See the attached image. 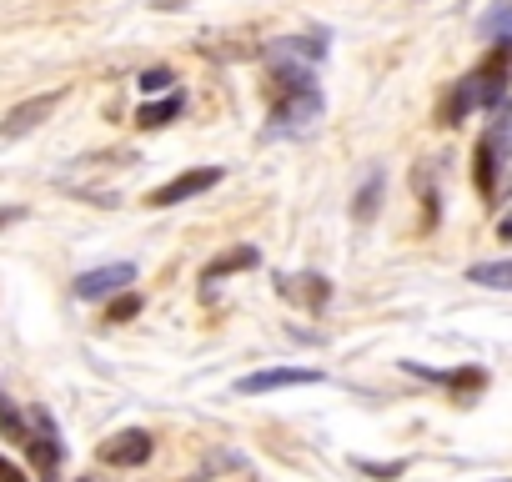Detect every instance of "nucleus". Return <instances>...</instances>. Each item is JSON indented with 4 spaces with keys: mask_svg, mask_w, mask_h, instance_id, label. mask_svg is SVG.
Masks as SVG:
<instances>
[{
    "mask_svg": "<svg viewBox=\"0 0 512 482\" xmlns=\"http://www.w3.org/2000/svg\"><path fill=\"white\" fill-rule=\"evenodd\" d=\"M472 176H477L482 201H502V196H507V181H512V111H507V101L497 106V121H492V126L482 131V141H477Z\"/></svg>",
    "mask_w": 512,
    "mask_h": 482,
    "instance_id": "obj_1",
    "label": "nucleus"
},
{
    "mask_svg": "<svg viewBox=\"0 0 512 482\" xmlns=\"http://www.w3.org/2000/svg\"><path fill=\"white\" fill-rule=\"evenodd\" d=\"M31 437H26V457L41 467V477L46 482H56V467H61V457H66V447H61V432H56V422H51V412L46 407H31Z\"/></svg>",
    "mask_w": 512,
    "mask_h": 482,
    "instance_id": "obj_2",
    "label": "nucleus"
},
{
    "mask_svg": "<svg viewBox=\"0 0 512 482\" xmlns=\"http://www.w3.org/2000/svg\"><path fill=\"white\" fill-rule=\"evenodd\" d=\"M61 101H66V91H41V96H31V101L11 106V111H6V121H0V136H6V141L31 136L36 126H46V121H51V111H56Z\"/></svg>",
    "mask_w": 512,
    "mask_h": 482,
    "instance_id": "obj_3",
    "label": "nucleus"
},
{
    "mask_svg": "<svg viewBox=\"0 0 512 482\" xmlns=\"http://www.w3.org/2000/svg\"><path fill=\"white\" fill-rule=\"evenodd\" d=\"M221 181V166H191V171H181V176H171L166 186H156L151 196H146V206H181V201H191V196H201V191H211Z\"/></svg>",
    "mask_w": 512,
    "mask_h": 482,
    "instance_id": "obj_4",
    "label": "nucleus"
},
{
    "mask_svg": "<svg viewBox=\"0 0 512 482\" xmlns=\"http://www.w3.org/2000/svg\"><path fill=\"white\" fill-rule=\"evenodd\" d=\"M136 282V267L131 262H106V267H91L76 277V302H101V297H116Z\"/></svg>",
    "mask_w": 512,
    "mask_h": 482,
    "instance_id": "obj_5",
    "label": "nucleus"
},
{
    "mask_svg": "<svg viewBox=\"0 0 512 482\" xmlns=\"http://www.w3.org/2000/svg\"><path fill=\"white\" fill-rule=\"evenodd\" d=\"M151 452H156V437L146 427H126L101 442V462H111V467H146Z\"/></svg>",
    "mask_w": 512,
    "mask_h": 482,
    "instance_id": "obj_6",
    "label": "nucleus"
},
{
    "mask_svg": "<svg viewBox=\"0 0 512 482\" xmlns=\"http://www.w3.org/2000/svg\"><path fill=\"white\" fill-rule=\"evenodd\" d=\"M312 382H322V372H317V367H267V372H251V377H241V382H236V392H241V397H262V392L312 387Z\"/></svg>",
    "mask_w": 512,
    "mask_h": 482,
    "instance_id": "obj_7",
    "label": "nucleus"
},
{
    "mask_svg": "<svg viewBox=\"0 0 512 482\" xmlns=\"http://www.w3.org/2000/svg\"><path fill=\"white\" fill-rule=\"evenodd\" d=\"M317 116H322V91H287L272 106V121L277 126H312Z\"/></svg>",
    "mask_w": 512,
    "mask_h": 482,
    "instance_id": "obj_8",
    "label": "nucleus"
},
{
    "mask_svg": "<svg viewBox=\"0 0 512 482\" xmlns=\"http://www.w3.org/2000/svg\"><path fill=\"white\" fill-rule=\"evenodd\" d=\"M277 292L317 312V307H327V297H332V282H327V277H287V282H277Z\"/></svg>",
    "mask_w": 512,
    "mask_h": 482,
    "instance_id": "obj_9",
    "label": "nucleus"
},
{
    "mask_svg": "<svg viewBox=\"0 0 512 482\" xmlns=\"http://www.w3.org/2000/svg\"><path fill=\"white\" fill-rule=\"evenodd\" d=\"M327 56V41L317 36H287V41H277L272 46V61H302V66H312V61H322Z\"/></svg>",
    "mask_w": 512,
    "mask_h": 482,
    "instance_id": "obj_10",
    "label": "nucleus"
},
{
    "mask_svg": "<svg viewBox=\"0 0 512 482\" xmlns=\"http://www.w3.org/2000/svg\"><path fill=\"white\" fill-rule=\"evenodd\" d=\"M181 111H186V101H181V96L171 91L166 101H146V106L136 111V126H141V131H156V126H171V121H176Z\"/></svg>",
    "mask_w": 512,
    "mask_h": 482,
    "instance_id": "obj_11",
    "label": "nucleus"
},
{
    "mask_svg": "<svg viewBox=\"0 0 512 482\" xmlns=\"http://www.w3.org/2000/svg\"><path fill=\"white\" fill-rule=\"evenodd\" d=\"M0 437L16 442V447H26V437H31V422H26V412L6 397V387H0Z\"/></svg>",
    "mask_w": 512,
    "mask_h": 482,
    "instance_id": "obj_12",
    "label": "nucleus"
},
{
    "mask_svg": "<svg viewBox=\"0 0 512 482\" xmlns=\"http://www.w3.org/2000/svg\"><path fill=\"white\" fill-rule=\"evenodd\" d=\"M467 282H477L487 292H512V257L507 262H477V267H467Z\"/></svg>",
    "mask_w": 512,
    "mask_h": 482,
    "instance_id": "obj_13",
    "label": "nucleus"
},
{
    "mask_svg": "<svg viewBox=\"0 0 512 482\" xmlns=\"http://www.w3.org/2000/svg\"><path fill=\"white\" fill-rule=\"evenodd\" d=\"M482 41H502V46H512V0H497V6L482 16Z\"/></svg>",
    "mask_w": 512,
    "mask_h": 482,
    "instance_id": "obj_14",
    "label": "nucleus"
},
{
    "mask_svg": "<svg viewBox=\"0 0 512 482\" xmlns=\"http://www.w3.org/2000/svg\"><path fill=\"white\" fill-rule=\"evenodd\" d=\"M382 191H387V176H382V171H372V176H367V186H362V191H357V201H352V216H357V221H372V216L382 211Z\"/></svg>",
    "mask_w": 512,
    "mask_h": 482,
    "instance_id": "obj_15",
    "label": "nucleus"
},
{
    "mask_svg": "<svg viewBox=\"0 0 512 482\" xmlns=\"http://www.w3.org/2000/svg\"><path fill=\"white\" fill-rule=\"evenodd\" d=\"M262 262V252L256 247H236V252H221L211 267H206V282H216V277H226V272H246V267H256Z\"/></svg>",
    "mask_w": 512,
    "mask_h": 482,
    "instance_id": "obj_16",
    "label": "nucleus"
},
{
    "mask_svg": "<svg viewBox=\"0 0 512 482\" xmlns=\"http://www.w3.org/2000/svg\"><path fill=\"white\" fill-rule=\"evenodd\" d=\"M141 307H146V302H141V297L126 287L121 297H111V312H106V322H131V317H141Z\"/></svg>",
    "mask_w": 512,
    "mask_h": 482,
    "instance_id": "obj_17",
    "label": "nucleus"
},
{
    "mask_svg": "<svg viewBox=\"0 0 512 482\" xmlns=\"http://www.w3.org/2000/svg\"><path fill=\"white\" fill-rule=\"evenodd\" d=\"M146 96H156V91H171L176 86V76H171V66H151V71H141V81H136Z\"/></svg>",
    "mask_w": 512,
    "mask_h": 482,
    "instance_id": "obj_18",
    "label": "nucleus"
},
{
    "mask_svg": "<svg viewBox=\"0 0 512 482\" xmlns=\"http://www.w3.org/2000/svg\"><path fill=\"white\" fill-rule=\"evenodd\" d=\"M357 472H367V477H402L407 472V462H357Z\"/></svg>",
    "mask_w": 512,
    "mask_h": 482,
    "instance_id": "obj_19",
    "label": "nucleus"
},
{
    "mask_svg": "<svg viewBox=\"0 0 512 482\" xmlns=\"http://www.w3.org/2000/svg\"><path fill=\"white\" fill-rule=\"evenodd\" d=\"M0 482H31V477H26V472L11 462V457H0Z\"/></svg>",
    "mask_w": 512,
    "mask_h": 482,
    "instance_id": "obj_20",
    "label": "nucleus"
},
{
    "mask_svg": "<svg viewBox=\"0 0 512 482\" xmlns=\"http://www.w3.org/2000/svg\"><path fill=\"white\" fill-rule=\"evenodd\" d=\"M16 221H26V206H0V231L16 226Z\"/></svg>",
    "mask_w": 512,
    "mask_h": 482,
    "instance_id": "obj_21",
    "label": "nucleus"
},
{
    "mask_svg": "<svg viewBox=\"0 0 512 482\" xmlns=\"http://www.w3.org/2000/svg\"><path fill=\"white\" fill-rule=\"evenodd\" d=\"M497 236H502V241H512V211H507V216L497 221Z\"/></svg>",
    "mask_w": 512,
    "mask_h": 482,
    "instance_id": "obj_22",
    "label": "nucleus"
},
{
    "mask_svg": "<svg viewBox=\"0 0 512 482\" xmlns=\"http://www.w3.org/2000/svg\"><path fill=\"white\" fill-rule=\"evenodd\" d=\"M502 482H512V477H502Z\"/></svg>",
    "mask_w": 512,
    "mask_h": 482,
    "instance_id": "obj_23",
    "label": "nucleus"
}]
</instances>
